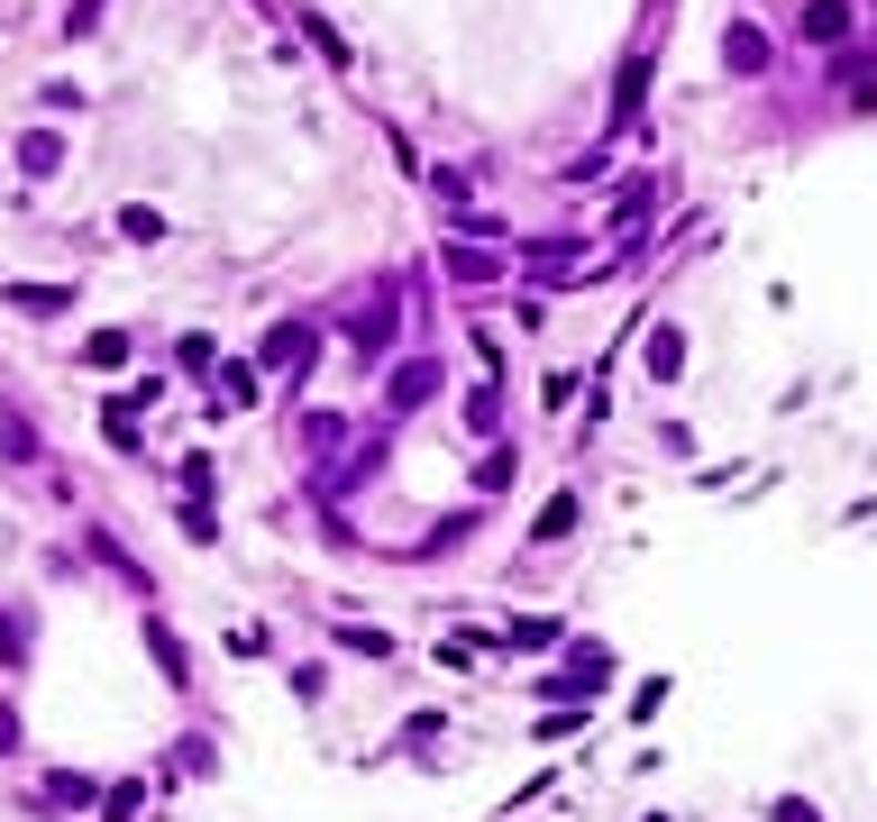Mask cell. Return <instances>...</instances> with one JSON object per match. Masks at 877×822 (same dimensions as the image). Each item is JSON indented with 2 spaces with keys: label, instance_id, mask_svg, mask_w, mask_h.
<instances>
[{
  "label": "cell",
  "instance_id": "6",
  "mask_svg": "<svg viewBox=\"0 0 877 822\" xmlns=\"http://www.w3.org/2000/svg\"><path fill=\"white\" fill-rule=\"evenodd\" d=\"M83 366H129V329H101V339H83Z\"/></svg>",
  "mask_w": 877,
  "mask_h": 822
},
{
  "label": "cell",
  "instance_id": "11",
  "mask_svg": "<svg viewBox=\"0 0 877 822\" xmlns=\"http://www.w3.org/2000/svg\"><path fill=\"white\" fill-rule=\"evenodd\" d=\"M676 366H685V348H676V329H659V339H650V376H676Z\"/></svg>",
  "mask_w": 877,
  "mask_h": 822
},
{
  "label": "cell",
  "instance_id": "7",
  "mask_svg": "<svg viewBox=\"0 0 877 822\" xmlns=\"http://www.w3.org/2000/svg\"><path fill=\"white\" fill-rule=\"evenodd\" d=\"M220 393H228V402H256V366H220V384H211V402H220Z\"/></svg>",
  "mask_w": 877,
  "mask_h": 822
},
{
  "label": "cell",
  "instance_id": "9",
  "mask_svg": "<svg viewBox=\"0 0 877 822\" xmlns=\"http://www.w3.org/2000/svg\"><path fill=\"white\" fill-rule=\"evenodd\" d=\"M0 458H37V430L10 421V411H0Z\"/></svg>",
  "mask_w": 877,
  "mask_h": 822
},
{
  "label": "cell",
  "instance_id": "12",
  "mask_svg": "<svg viewBox=\"0 0 877 822\" xmlns=\"http://www.w3.org/2000/svg\"><path fill=\"white\" fill-rule=\"evenodd\" d=\"M777 822H823V813H814V804H795V795H786V804H777Z\"/></svg>",
  "mask_w": 877,
  "mask_h": 822
},
{
  "label": "cell",
  "instance_id": "3",
  "mask_svg": "<svg viewBox=\"0 0 877 822\" xmlns=\"http://www.w3.org/2000/svg\"><path fill=\"white\" fill-rule=\"evenodd\" d=\"M19 165H28V174H55V165H64V137H55V129H28V137H19Z\"/></svg>",
  "mask_w": 877,
  "mask_h": 822
},
{
  "label": "cell",
  "instance_id": "4",
  "mask_svg": "<svg viewBox=\"0 0 877 822\" xmlns=\"http://www.w3.org/2000/svg\"><path fill=\"white\" fill-rule=\"evenodd\" d=\"M805 37H850V10L842 0H805Z\"/></svg>",
  "mask_w": 877,
  "mask_h": 822
},
{
  "label": "cell",
  "instance_id": "13",
  "mask_svg": "<svg viewBox=\"0 0 877 822\" xmlns=\"http://www.w3.org/2000/svg\"><path fill=\"white\" fill-rule=\"evenodd\" d=\"M0 750H19V713H10V703H0Z\"/></svg>",
  "mask_w": 877,
  "mask_h": 822
},
{
  "label": "cell",
  "instance_id": "8",
  "mask_svg": "<svg viewBox=\"0 0 877 822\" xmlns=\"http://www.w3.org/2000/svg\"><path fill=\"white\" fill-rule=\"evenodd\" d=\"M146 649H156V667L183 686V649H174V630H165V621H146Z\"/></svg>",
  "mask_w": 877,
  "mask_h": 822
},
{
  "label": "cell",
  "instance_id": "5",
  "mask_svg": "<svg viewBox=\"0 0 877 822\" xmlns=\"http://www.w3.org/2000/svg\"><path fill=\"white\" fill-rule=\"evenodd\" d=\"M10 302H19V311H73V292H64V284H19Z\"/></svg>",
  "mask_w": 877,
  "mask_h": 822
},
{
  "label": "cell",
  "instance_id": "10",
  "mask_svg": "<svg viewBox=\"0 0 877 822\" xmlns=\"http://www.w3.org/2000/svg\"><path fill=\"white\" fill-rule=\"evenodd\" d=\"M439 384V366H402V376H394V402H421Z\"/></svg>",
  "mask_w": 877,
  "mask_h": 822
},
{
  "label": "cell",
  "instance_id": "1",
  "mask_svg": "<svg viewBox=\"0 0 877 822\" xmlns=\"http://www.w3.org/2000/svg\"><path fill=\"white\" fill-rule=\"evenodd\" d=\"M265 366H284V376H302V366H312V329H302V320L265 329Z\"/></svg>",
  "mask_w": 877,
  "mask_h": 822
},
{
  "label": "cell",
  "instance_id": "2",
  "mask_svg": "<svg viewBox=\"0 0 877 822\" xmlns=\"http://www.w3.org/2000/svg\"><path fill=\"white\" fill-rule=\"evenodd\" d=\"M722 64H732V73H758V64H768V37H758L749 19H732V28H722Z\"/></svg>",
  "mask_w": 877,
  "mask_h": 822
}]
</instances>
